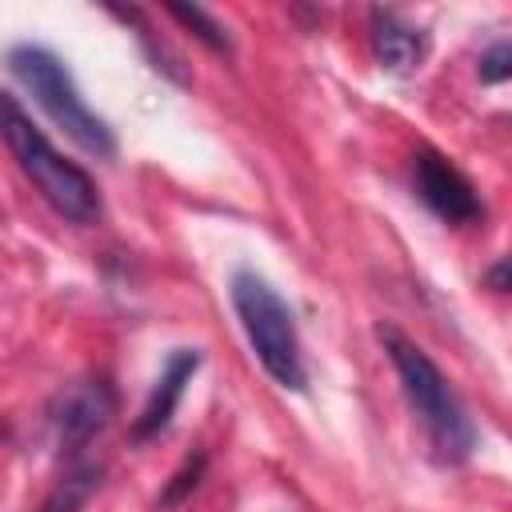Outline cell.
Here are the masks:
<instances>
[{
	"mask_svg": "<svg viewBox=\"0 0 512 512\" xmlns=\"http://www.w3.org/2000/svg\"><path fill=\"white\" fill-rule=\"evenodd\" d=\"M376 336H380V344H384V352L400 376V388H404L412 412L420 416V424L428 432L436 460L440 464H464L476 448V428H472V416L464 412L460 396L452 392V384L436 368V360L392 324H380Z\"/></svg>",
	"mask_w": 512,
	"mask_h": 512,
	"instance_id": "6da1fadb",
	"label": "cell"
},
{
	"mask_svg": "<svg viewBox=\"0 0 512 512\" xmlns=\"http://www.w3.org/2000/svg\"><path fill=\"white\" fill-rule=\"evenodd\" d=\"M0 140L8 144L12 160L20 164V172L36 184V192L72 224H92L100 216V192L92 184V176L64 160L52 140L32 124V116L20 108L16 96L0 92Z\"/></svg>",
	"mask_w": 512,
	"mask_h": 512,
	"instance_id": "7a4b0ae2",
	"label": "cell"
},
{
	"mask_svg": "<svg viewBox=\"0 0 512 512\" xmlns=\"http://www.w3.org/2000/svg\"><path fill=\"white\" fill-rule=\"evenodd\" d=\"M228 292H232V308L240 316V328H244L260 368L280 388L304 392L308 372H304V356H300L296 320H292V308L284 304V296L252 268H236L228 280Z\"/></svg>",
	"mask_w": 512,
	"mask_h": 512,
	"instance_id": "3957f363",
	"label": "cell"
},
{
	"mask_svg": "<svg viewBox=\"0 0 512 512\" xmlns=\"http://www.w3.org/2000/svg\"><path fill=\"white\" fill-rule=\"evenodd\" d=\"M8 72L32 92V100L48 112V120L56 128H64V136L72 144H80L88 156H100L104 160V156L116 152V136H112L108 120L96 116L84 104L72 72L64 68V60L56 52H48L40 44H16L8 52Z\"/></svg>",
	"mask_w": 512,
	"mask_h": 512,
	"instance_id": "277c9868",
	"label": "cell"
},
{
	"mask_svg": "<svg viewBox=\"0 0 512 512\" xmlns=\"http://www.w3.org/2000/svg\"><path fill=\"white\" fill-rule=\"evenodd\" d=\"M112 416H116V392L104 376H80L64 384L48 404V424L56 432V444L72 460L108 428Z\"/></svg>",
	"mask_w": 512,
	"mask_h": 512,
	"instance_id": "5b68a950",
	"label": "cell"
},
{
	"mask_svg": "<svg viewBox=\"0 0 512 512\" xmlns=\"http://www.w3.org/2000/svg\"><path fill=\"white\" fill-rule=\"evenodd\" d=\"M412 180H416V192L420 200L448 224H476L484 216V204L472 188V180L448 164L440 152H420L416 164H412Z\"/></svg>",
	"mask_w": 512,
	"mask_h": 512,
	"instance_id": "8992f818",
	"label": "cell"
},
{
	"mask_svg": "<svg viewBox=\"0 0 512 512\" xmlns=\"http://www.w3.org/2000/svg\"><path fill=\"white\" fill-rule=\"evenodd\" d=\"M196 368H200L196 348H172L168 352V360H164V368H160V376H156V384H152V392H148V400H144V408L132 424V440H152L168 428L188 380L196 376Z\"/></svg>",
	"mask_w": 512,
	"mask_h": 512,
	"instance_id": "52a82bcc",
	"label": "cell"
},
{
	"mask_svg": "<svg viewBox=\"0 0 512 512\" xmlns=\"http://www.w3.org/2000/svg\"><path fill=\"white\" fill-rule=\"evenodd\" d=\"M368 32H372V52H376V64L384 72H396V76H408L420 68L424 52H428V36L412 24H404L396 12L388 8H372L368 12Z\"/></svg>",
	"mask_w": 512,
	"mask_h": 512,
	"instance_id": "ba28073f",
	"label": "cell"
},
{
	"mask_svg": "<svg viewBox=\"0 0 512 512\" xmlns=\"http://www.w3.org/2000/svg\"><path fill=\"white\" fill-rule=\"evenodd\" d=\"M100 480H104V464L76 456V460L56 476V484L48 488V496L40 500L36 512H84V504L96 496Z\"/></svg>",
	"mask_w": 512,
	"mask_h": 512,
	"instance_id": "9c48e42d",
	"label": "cell"
},
{
	"mask_svg": "<svg viewBox=\"0 0 512 512\" xmlns=\"http://www.w3.org/2000/svg\"><path fill=\"white\" fill-rule=\"evenodd\" d=\"M204 468H208V456H204V452H192V456L172 472V480L164 484V492H160V500H156V512H172V508H180V504L200 488Z\"/></svg>",
	"mask_w": 512,
	"mask_h": 512,
	"instance_id": "30bf717a",
	"label": "cell"
},
{
	"mask_svg": "<svg viewBox=\"0 0 512 512\" xmlns=\"http://www.w3.org/2000/svg\"><path fill=\"white\" fill-rule=\"evenodd\" d=\"M168 16L172 20H180L184 28H192L196 32V40H204L212 52H228L232 44H228V36H224V28L208 16V12H200V8H184V4H168Z\"/></svg>",
	"mask_w": 512,
	"mask_h": 512,
	"instance_id": "8fae6325",
	"label": "cell"
},
{
	"mask_svg": "<svg viewBox=\"0 0 512 512\" xmlns=\"http://www.w3.org/2000/svg\"><path fill=\"white\" fill-rule=\"evenodd\" d=\"M508 76H512V48H508V40H496L480 56V80L484 84H504Z\"/></svg>",
	"mask_w": 512,
	"mask_h": 512,
	"instance_id": "7c38bea8",
	"label": "cell"
},
{
	"mask_svg": "<svg viewBox=\"0 0 512 512\" xmlns=\"http://www.w3.org/2000/svg\"><path fill=\"white\" fill-rule=\"evenodd\" d=\"M488 284H492L496 292H508V260H496V268L488 272Z\"/></svg>",
	"mask_w": 512,
	"mask_h": 512,
	"instance_id": "4fadbf2b",
	"label": "cell"
}]
</instances>
